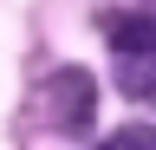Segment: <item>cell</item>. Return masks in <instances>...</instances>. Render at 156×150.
<instances>
[{
	"label": "cell",
	"mask_w": 156,
	"mask_h": 150,
	"mask_svg": "<svg viewBox=\"0 0 156 150\" xmlns=\"http://www.w3.org/2000/svg\"><path fill=\"white\" fill-rule=\"evenodd\" d=\"M39 111H46L52 130H85L98 118V79L85 65H58L46 85H39Z\"/></svg>",
	"instance_id": "1"
},
{
	"label": "cell",
	"mask_w": 156,
	"mask_h": 150,
	"mask_svg": "<svg viewBox=\"0 0 156 150\" xmlns=\"http://www.w3.org/2000/svg\"><path fill=\"white\" fill-rule=\"evenodd\" d=\"M98 26H104L117 59H156V20L143 7H111V13H98Z\"/></svg>",
	"instance_id": "2"
},
{
	"label": "cell",
	"mask_w": 156,
	"mask_h": 150,
	"mask_svg": "<svg viewBox=\"0 0 156 150\" xmlns=\"http://www.w3.org/2000/svg\"><path fill=\"white\" fill-rule=\"evenodd\" d=\"M98 150H156V130H143V124H124L117 137H104Z\"/></svg>",
	"instance_id": "3"
}]
</instances>
